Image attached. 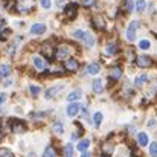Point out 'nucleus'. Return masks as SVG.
I'll list each match as a JSON object with an SVG mask.
<instances>
[{
    "label": "nucleus",
    "instance_id": "nucleus-37",
    "mask_svg": "<svg viewBox=\"0 0 157 157\" xmlns=\"http://www.w3.org/2000/svg\"><path fill=\"white\" fill-rule=\"evenodd\" d=\"M81 157H92V156H90V153H87V151H82Z\"/></svg>",
    "mask_w": 157,
    "mask_h": 157
},
{
    "label": "nucleus",
    "instance_id": "nucleus-3",
    "mask_svg": "<svg viewBox=\"0 0 157 157\" xmlns=\"http://www.w3.org/2000/svg\"><path fill=\"white\" fill-rule=\"evenodd\" d=\"M139 28V21H131L130 23V26H128V29H127V38L130 40V41H134L136 40V29Z\"/></svg>",
    "mask_w": 157,
    "mask_h": 157
},
{
    "label": "nucleus",
    "instance_id": "nucleus-5",
    "mask_svg": "<svg viewBox=\"0 0 157 157\" xmlns=\"http://www.w3.org/2000/svg\"><path fill=\"white\" fill-rule=\"evenodd\" d=\"M78 67H79V64H78V61H76L75 58H70V56H69V58L64 61V69L69 70V72H76Z\"/></svg>",
    "mask_w": 157,
    "mask_h": 157
},
{
    "label": "nucleus",
    "instance_id": "nucleus-38",
    "mask_svg": "<svg viewBox=\"0 0 157 157\" xmlns=\"http://www.w3.org/2000/svg\"><path fill=\"white\" fill-rule=\"evenodd\" d=\"M3 26H5V21H3V20H0V29H2Z\"/></svg>",
    "mask_w": 157,
    "mask_h": 157
},
{
    "label": "nucleus",
    "instance_id": "nucleus-35",
    "mask_svg": "<svg viewBox=\"0 0 157 157\" xmlns=\"http://www.w3.org/2000/svg\"><path fill=\"white\" fill-rule=\"evenodd\" d=\"M104 151H107L108 154L113 151V147H111V144H105V145H104Z\"/></svg>",
    "mask_w": 157,
    "mask_h": 157
},
{
    "label": "nucleus",
    "instance_id": "nucleus-13",
    "mask_svg": "<svg viewBox=\"0 0 157 157\" xmlns=\"http://www.w3.org/2000/svg\"><path fill=\"white\" fill-rule=\"evenodd\" d=\"M93 26L96 28V29H99V31H102L105 28V23H104V18L101 17V15H95L93 17Z\"/></svg>",
    "mask_w": 157,
    "mask_h": 157
},
{
    "label": "nucleus",
    "instance_id": "nucleus-7",
    "mask_svg": "<svg viewBox=\"0 0 157 157\" xmlns=\"http://www.w3.org/2000/svg\"><path fill=\"white\" fill-rule=\"evenodd\" d=\"M76 9H78V5H76V3H70V5H67V6L64 8V14H66V17H67V18H73V17L76 15Z\"/></svg>",
    "mask_w": 157,
    "mask_h": 157
},
{
    "label": "nucleus",
    "instance_id": "nucleus-10",
    "mask_svg": "<svg viewBox=\"0 0 157 157\" xmlns=\"http://www.w3.org/2000/svg\"><path fill=\"white\" fill-rule=\"evenodd\" d=\"M32 61H34V66H35L38 70H44V69H46V59H44V58H41V56H34Z\"/></svg>",
    "mask_w": 157,
    "mask_h": 157
},
{
    "label": "nucleus",
    "instance_id": "nucleus-20",
    "mask_svg": "<svg viewBox=\"0 0 157 157\" xmlns=\"http://www.w3.org/2000/svg\"><path fill=\"white\" fill-rule=\"evenodd\" d=\"M9 73H11L9 64H2L0 66V78H6V76H9Z\"/></svg>",
    "mask_w": 157,
    "mask_h": 157
},
{
    "label": "nucleus",
    "instance_id": "nucleus-15",
    "mask_svg": "<svg viewBox=\"0 0 157 157\" xmlns=\"http://www.w3.org/2000/svg\"><path fill=\"white\" fill-rule=\"evenodd\" d=\"M79 108H81V107H79L78 104H75V102H73V104H70L69 107H67V116H70V117L76 116V114H78V111H79Z\"/></svg>",
    "mask_w": 157,
    "mask_h": 157
},
{
    "label": "nucleus",
    "instance_id": "nucleus-1",
    "mask_svg": "<svg viewBox=\"0 0 157 157\" xmlns=\"http://www.w3.org/2000/svg\"><path fill=\"white\" fill-rule=\"evenodd\" d=\"M73 37L75 38H78V40H81L82 43H86L87 46H93L95 44V38H93V35H90L89 32H86V31H81V29H78V31H75L73 32Z\"/></svg>",
    "mask_w": 157,
    "mask_h": 157
},
{
    "label": "nucleus",
    "instance_id": "nucleus-12",
    "mask_svg": "<svg viewBox=\"0 0 157 157\" xmlns=\"http://www.w3.org/2000/svg\"><path fill=\"white\" fill-rule=\"evenodd\" d=\"M41 52H43V55H44L46 58H52L53 56V48L51 46V43H44V44L41 46Z\"/></svg>",
    "mask_w": 157,
    "mask_h": 157
},
{
    "label": "nucleus",
    "instance_id": "nucleus-25",
    "mask_svg": "<svg viewBox=\"0 0 157 157\" xmlns=\"http://www.w3.org/2000/svg\"><path fill=\"white\" fill-rule=\"evenodd\" d=\"M93 121H95V125H96V127H99V125H101V122H102V113H101V111L95 113Z\"/></svg>",
    "mask_w": 157,
    "mask_h": 157
},
{
    "label": "nucleus",
    "instance_id": "nucleus-30",
    "mask_svg": "<svg viewBox=\"0 0 157 157\" xmlns=\"http://www.w3.org/2000/svg\"><path fill=\"white\" fill-rule=\"evenodd\" d=\"M150 154L151 157H157V142H153L150 145Z\"/></svg>",
    "mask_w": 157,
    "mask_h": 157
},
{
    "label": "nucleus",
    "instance_id": "nucleus-19",
    "mask_svg": "<svg viewBox=\"0 0 157 157\" xmlns=\"http://www.w3.org/2000/svg\"><path fill=\"white\" fill-rule=\"evenodd\" d=\"M89 147H90V140H89V139H81V140L78 142V147H76V148L82 153V151H86Z\"/></svg>",
    "mask_w": 157,
    "mask_h": 157
},
{
    "label": "nucleus",
    "instance_id": "nucleus-22",
    "mask_svg": "<svg viewBox=\"0 0 157 157\" xmlns=\"http://www.w3.org/2000/svg\"><path fill=\"white\" fill-rule=\"evenodd\" d=\"M81 98V92L79 90H73V92H70L69 93V96H67V99H69V102H73V101H78Z\"/></svg>",
    "mask_w": 157,
    "mask_h": 157
},
{
    "label": "nucleus",
    "instance_id": "nucleus-27",
    "mask_svg": "<svg viewBox=\"0 0 157 157\" xmlns=\"http://www.w3.org/2000/svg\"><path fill=\"white\" fill-rule=\"evenodd\" d=\"M0 157H14V154L8 148H0Z\"/></svg>",
    "mask_w": 157,
    "mask_h": 157
},
{
    "label": "nucleus",
    "instance_id": "nucleus-23",
    "mask_svg": "<svg viewBox=\"0 0 157 157\" xmlns=\"http://www.w3.org/2000/svg\"><path fill=\"white\" fill-rule=\"evenodd\" d=\"M44 157H58L56 150H55L53 147H48V148L44 150Z\"/></svg>",
    "mask_w": 157,
    "mask_h": 157
},
{
    "label": "nucleus",
    "instance_id": "nucleus-17",
    "mask_svg": "<svg viewBox=\"0 0 157 157\" xmlns=\"http://www.w3.org/2000/svg\"><path fill=\"white\" fill-rule=\"evenodd\" d=\"M137 144L140 147H147L148 145V134L147 133H139L137 134Z\"/></svg>",
    "mask_w": 157,
    "mask_h": 157
},
{
    "label": "nucleus",
    "instance_id": "nucleus-29",
    "mask_svg": "<svg viewBox=\"0 0 157 157\" xmlns=\"http://www.w3.org/2000/svg\"><path fill=\"white\" fill-rule=\"evenodd\" d=\"M145 6H147V2H145V0H137V3H136V9H137L139 12H142V11L145 9Z\"/></svg>",
    "mask_w": 157,
    "mask_h": 157
},
{
    "label": "nucleus",
    "instance_id": "nucleus-14",
    "mask_svg": "<svg viewBox=\"0 0 157 157\" xmlns=\"http://www.w3.org/2000/svg\"><path fill=\"white\" fill-rule=\"evenodd\" d=\"M104 52H105V55H114V53L117 52V43H107Z\"/></svg>",
    "mask_w": 157,
    "mask_h": 157
},
{
    "label": "nucleus",
    "instance_id": "nucleus-8",
    "mask_svg": "<svg viewBox=\"0 0 157 157\" xmlns=\"http://www.w3.org/2000/svg\"><path fill=\"white\" fill-rule=\"evenodd\" d=\"M44 32H46V25H43V23H34L32 28H31L32 35H41Z\"/></svg>",
    "mask_w": 157,
    "mask_h": 157
},
{
    "label": "nucleus",
    "instance_id": "nucleus-33",
    "mask_svg": "<svg viewBox=\"0 0 157 157\" xmlns=\"http://www.w3.org/2000/svg\"><path fill=\"white\" fill-rule=\"evenodd\" d=\"M124 3H125V11L130 12V11L133 9V2H131V0H124Z\"/></svg>",
    "mask_w": 157,
    "mask_h": 157
},
{
    "label": "nucleus",
    "instance_id": "nucleus-31",
    "mask_svg": "<svg viewBox=\"0 0 157 157\" xmlns=\"http://www.w3.org/2000/svg\"><path fill=\"white\" fill-rule=\"evenodd\" d=\"M29 90H31V95H32V96H38V95H40V92H41L38 86H31V87H29Z\"/></svg>",
    "mask_w": 157,
    "mask_h": 157
},
{
    "label": "nucleus",
    "instance_id": "nucleus-16",
    "mask_svg": "<svg viewBox=\"0 0 157 157\" xmlns=\"http://www.w3.org/2000/svg\"><path fill=\"white\" fill-rule=\"evenodd\" d=\"M99 70H101V64H99V63H92V64L87 67V72H89L90 75H98Z\"/></svg>",
    "mask_w": 157,
    "mask_h": 157
},
{
    "label": "nucleus",
    "instance_id": "nucleus-34",
    "mask_svg": "<svg viewBox=\"0 0 157 157\" xmlns=\"http://www.w3.org/2000/svg\"><path fill=\"white\" fill-rule=\"evenodd\" d=\"M40 2H41V6H43L44 9H49V8H51V5H52V3H51V0H40Z\"/></svg>",
    "mask_w": 157,
    "mask_h": 157
},
{
    "label": "nucleus",
    "instance_id": "nucleus-9",
    "mask_svg": "<svg viewBox=\"0 0 157 157\" xmlns=\"http://www.w3.org/2000/svg\"><path fill=\"white\" fill-rule=\"evenodd\" d=\"M64 89V86L61 84V86H55V87H51V89H48L46 90V99H52L53 96L58 93V92H61Z\"/></svg>",
    "mask_w": 157,
    "mask_h": 157
},
{
    "label": "nucleus",
    "instance_id": "nucleus-24",
    "mask_svg": "<svg viewBox=\"0 0 157 157\" xmlns=\"http://www.w3.org/2000/svg\"><path fill=\"white\" fill-rule=\"evenodd\" d=\"M53 133H56V134H63V131H64V127H63V124L61 122H55L52 127Z\"/></svg>",
    "mask_w": 157,
    "mask_h": 157
},
{
    "label": "nucleus",
    "instance_id": "nucleus-39",
    "mask_svg": "<svg viewBox=\"0 0 157 157\" xmlns=\"http://www.w3.org/2000/svg\"><path fill=\"white\" fill-rule=\"evenodd\" d=\"M99 157H108V156H99Z\"/></svg>",
    "mask_w": 157,
    "mask_h": 157
},
{
    "label": "nucleus",
    "instance_id": "nucleus-2",
    "mask_svg": "<svg viewBox=\"0 0 157 157\" xmlns=\"http://www.w3.org/2000/svg\"><path fill=\"white\" fill-rule=\"evenodd\" d=\"M72 52V46L69 44H59L55 51V58L56 59H63V58H69Z\"/></svg>",
    "mask_w": 157,
    "mask_h": 157
},
{
    "label": "nucleus",
    "instance_id": "nucleus-26",
    "mask_svg": "<svg viewBox=\"0 0 157 157\" xmlns=\"http://www.w3.org/2000/svg\"><path fill=\"white\" fill-rule=\"evenodd\" d=\"M64 156L66 157H72L73 156V147H72L70 144L64 147Z\"/></svg>",
    "mask_w": 157,
    "mask_h": 157
},
{
    "label": "nucleus",
    "instance_id": "nucleus-4",
    "mask_svg": "<svg viewBox=\"0 0 157 157\" xmlns=\"http://www.w3.org/2000/svg\"><path fill=\"white\" fill-rule=\"evenodd\" d=\"M11 130H12V133H23V131H26V125L23 122H20L18 119H11Z\"/></svg>",
    "mask_w": 157,
    "mask_h": 157
},
{
    "label": "nucleus",
    "instance_id": "nucleus-6",
    "mask_svg": "<svg viewBox=\"0 0 157 157\" xmlns=\"http://www.w3.org/2000/svg\"><path fill=\"white\" fill-rule=\"evenodd\" d=\"M136 63H137V66L142 67V69H147V67H151V66H153V59H151L150 56H147V55L139 56V58L136 59Z\"/></svg>",
    "mask_w": 157,
    "mask_h": 157
},
{
    "label": "nucleus",
    "instance_id": "nucleus-21",
    "mask_svg": "<svg viewBox=\"0 0 157 157\" xmlns=\"http://www.w3.org/2000/svg\"><path fill=\"white\" fill-rule=\"evenodd\" d=\"M147 81H148V76H147V75H139V76L136 78L134 84H136L137 87H142V86H145V84H147Z\"/></svg>",
    "mask_w": 157,
    "mask_h": 157
},
{
    "label": "nucleus",
    "instance_id": "nucleus-11",
    "mask_svg": "<svg viewBox=\"0 0 157 157\" xmlns=\"http://www.w3.org/2000/svg\"><path fill=\"white\" fill-rule=\"evenodd\" d=\"M110 78H111L113 81H119V79L122 78V69H121V67H113V69L110 70Z\"/></svg>",
    "mask_w": 157,
    "mask_h": 157
},
{
    "label": "nucleus",
    "instance_id": "nucleus-36",
    "mask_svg": "<svg viewBox=\"0 0 157 157\" xmlns=\"http://www.w3.org/2000/svg\"><path fill=\"white\" fill-rule=\"evenodd\" d=\"M6 101V95L5 93H0V104H3Z\"/></svg>",
    "mask_w": 157,
    "mask_h": 157
},
{
    "label": "nucleus",
    "instance_id": "nucleus-28",
    "mask_svg": "<svg viewBox=\"0 0 157 157\" xmlns=\"http://www.w3.org/2000/svg\"><path fill=\"white\" fill-rule=\"evenodd\" d=\"M150 46H151V43H150L148 40H140V43H139V48H140L142 51H147V49H150Z\"/></svg>",
    "mask_w": 157,
    "mask_h": 157
},
{
    "label": "nucleus",
    "instance_id": "nucleus-32",
    "mask_svg": "<svg viewBox=\"0 0 157 157\" xmlns=\"http://www.w3.org/2000/svg\"><path fill=\"white\" fill-rule=\"evenodd\" d=\"M95 3H96V0H81V5L84 8H92Z\"/></svg>",
    "mask_w": 157,
    "mask_h": 157
},
{
    "label": "nucleus",
    "instance_id": "nucleus-18",
    "mask_svg": "<svg viewBox=\"0 0 157 157\" xmlns=\"http://www.w3.org/2000/svg\"><path fill=\"white\" fill-rule=\"evenodd\" d=\"M93 92H95V93H102V92H104L102 79H95V82H93Z\"/></svg>",
    "mask_w": 157,
    "mask_h": 157
}]
</instances>
